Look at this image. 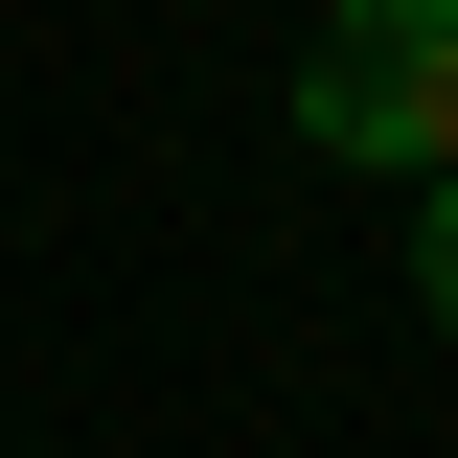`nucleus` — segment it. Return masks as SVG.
Masks as SVG:
<instances>
[{"label":"nucleus","instance_id":"f03ea898","mask_svg":"<svg viewBox=\"0 0 458 458\" xmlns=\"http://www.w3.org/2000/svg\"><path fill=\"white\" fill-rule=\"evenodd\" d=\"M412 298L458 321V161H436V229H412Z\"/></svg>","mask_w":458,"mask_h":458},{"label":"nucleus","instance_id":"f257e3e1","mask_svg":"<svg viewBox=\"0 0 458 458\" xmlns=\"http://www.w3.org/2000/svg\"><path fill=\"white\" fill-rule=\"evenodd\" d=\"M298 138L321 161H458V0H344L321 47H298Z\"/></svg>","mask_w":458,"mask_h":458}]
</instances>
